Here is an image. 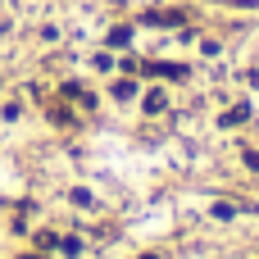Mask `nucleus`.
I'll list each match as a JSON object with an SVG mask.
<instances>
[{
    "label": "nucleus",
    "mask_w": 259,
    "mask_h": 259,
    "mask_svg": "<svg viewBox=\"0 0 259 259\" xmlns=\"http://www.w3.org/2000/svg\"><path fill=\"white\" fill-rule=\"evenodd\" d=\"M146 23H150V27H182V23H187V14H182V9H150V14H146Z\"/></svg>",
    "instance_id": "f257e3e1"
},
{
    "label": "nucleus",
    "mask_w": 259,
    "mask_h": 259,
    "mask_svg": "<svg viewBox=\"0 0 259 259\" xmlns=\"http://www.w3.org/2000/svg\"><path fill=\"white\" fill-rule=\"evenodd\" d=\"M146 73H159V77H187V64H146Z\"/></svg>",
    "instance_id": "f03ea898"
},
{
    "label": "nucleus",
    "mask_w": 259,
    "mask_h": 259,
    "mask_svg": "<svg viewBox=\"0 0 259 259\" xmlns=\"http://www.w3.org/2000/svg\"><path fill=\"white\" fill-rule=\"evenodd\" d=\"M164 105H168L164 91H150V96H146V109H150V114H164Z\"/></svg>",
    "instance_id": "7ed1b4c3"
},
{
    "label": "nucleus",
    "mask_w": 259,
    "mask_h": 259,
    "mask_svg": "<svg viewBox=\"0 0 259 259\" xmlns=\"http://www.w3.org/2000/svg\"><path fill=\"white\" fill-rule=\"evenodd\" d=\"M246 114H250V109H246V105H237V109H228V114H223V123H246Z\"/></svg>",
    "instance_id": "20e7f679"
},
{
    "label": "nucleus",
    "mask_w": 259,
    "mask_h": 259,
    "mask_svg": "<svg viewBox=\"0 0 259 259\" xmlns=\"http://www.w3.org/2000/svg\"><path fill=\"white\" fill-rule=\"evenodd\" d=\"M127 36H132L127 27H114V32H109V46H127Z\"/></svg>",
    "instance_id": "39448f33"
}]
</instances>
